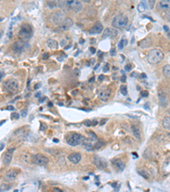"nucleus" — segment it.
I'll return each instance as SVG.
<instances>
[{
	"instance_id": "obj_1",
	"label": "nucleus",
	"mask_w": 170,
	"mask_h": 192,
	"mask_svg": "<svg viewBox=\"0 0 170 192\" xmlns=\"http://www.w3.org/2000/svg\"><path fill=\"white\" fill-rule=\"evenodd\" d=\"M58 5L61 10L67 11L80 12L83 9V5L80 0H58Z\"/></svg>"
},
{
	"instance_id": "obj_2",
	"label": "nucleus",
	"mask_w": 170,
	"mask_h": 192,
	"mask_svg": "<svg viewBox=\"0 0 170 192\" xmlns=\"http://www.w3.org/2000/svg\"><path fill=\"white\" fill-rule=\"evenodd\" d=\"M163 57L164 54L160 49H152L148 52L147 60L150 64H157L163 59Z\"/></svg>"
},
{
	"instance_id": "obj_3",
	"label": "nucleus",
	"mask_w": 170,
	"mask_h": 192,
	"mask_svg": "<svg viewBox=\"0 0 170 192\" xmlns=\"http://www.w3.org/2000/svg\"><path fill=\"white\" fill-rule=\"evenodd\" d=\"M128 21H129V19L125 15L119 14L114 17L111 25L117 29H123L124 27H126V26L128 25Z\"/></svg>"
},
{
	"instance_id": "obj_4",
	"label": "nucleus",
	"mask_w": 170,
	"mask_h": 192,
	"mask_svg": "<svg viewBox=\"0 0 170 192\" xmlns=\"http://www.w3.org/2000/svg\"><path fill=\"white\" fill-rule=\"evenodd\" d=\"M85 138H86L85 137L81 135L79 133L72 132V133H71L70 135L67 137L66 141H67V143L69 145H71V146H77V145L82 144L83 143Z\"/></svg>"
},
{
	"instance_id": "obj_5",
	"label": "nucleus",
	"mask_w": 170,
	"mask_h": 192,
	"mask_svg": "<svg viewBox=\"0 0 170 192\" xmlns=\"http://www.w3.org/2000/svg\"><path fill=\"white\" fill-rule=\"evenodd\" d=\"M32 36V27L30 24L26 23L21 26L19 31V37L22 40H28Z\"/></svg>"
},
{
	"instance_id": "obj_6",
	"label": "nucleus",
	"mask_w": 170,
	"mask_h": 192,
	"mask_svg": "<svg viewBox=\"0 0 170 192\" xmlns=\"http://www.w3.org/2000/svg\"><path fill=\"white\" fill-rule=\"evenodd\" d=\"M3 87H4L5 91L10 92V93H14L19 90V84L15 80H9L4 83Z\"/></svg>"
},
{
	"instance_id": "obj_7",
	"label": "nucleus",
	"mask_w": 170,
	"mask_h": 192,
	"mask_svg": "<svg viewBox=\"0 0 170 192\" xmlns=\"http://www.w3.org/2000/svg\"><path fill=\"white\" fill-rule=\"evenodd\" d=\"M32 162L38 166H45L49 163V159L42 154H37L32 156Z\"/></svg>"
},
{
	"instance_id": "obj_8",
	"label": "nucleus",
	"mask_w": 170,
	"mask_h": 192,
	"mask_svg": "<svg viewBox=\"0 0 170 192\" xmlns=\"http://www.w3.org/2000/svg\"><path fill=\"white\" fill-rule=\"evenodd\" d=\"M28 46H27V44L26 43L24 40H20L18 41V42H16L14 44V46H13V51L15 52L16 55H20L21 54L22 52H24L25 51V49L26 48H27Z\"/></svg>"
},
{
	"instance_id": "obj_9",
	"label": "nucleus",
	"mask_w": 170,
	"mask_h": 192,
	"mask_svg": "<svg viewBox=\"0 0 170 192\" xmlns=\"http://www.w3.org/2000/svg\"><path fill=\"white\" fill-rule=\"evenodd\" d=\"M93 162H94V164L96 166V167L100 169V170H104L108 166L107 165V162L105 161L104 158H102V157L95 156Z\"/></svg>"
},
{
	"instance_id": "obj_10",
	"label": "nucleus",
	"mask_w": 170,
	"mask_h": 192,
	"mask_svg": "<svg viewBox=\"0 0 170 192\" xmlns=\"http://www.w3.org/2000/svg\"><path fill=\"white\" fill-rule=\"evenodd\" d=\"M14 151H15V149H10L8 150L6 153L5 154V156H4V164L5 165H10V162L12 161V157H13V154H14Z\"/></svg>"
},
{
	"instance_id": "obj_11",
	"label": "nucleus",
	"mask_w": 170,
	"mask_h": 192,
	"mask_svg": "<svg viewBox=\"0 0 170 192\" xmlns=\"http://www.w3.org/2000/svg\"><path fill=\"white\" fill-rule=\"evenodd\" d=\"M72 25H73L72 20L70 19V18H66V19H65V20L61 22V24L60 25V30H62V31L69 30Z\"/></svg>"
},
{
	"instance_id": "obj_12",
	"label": "nucleus",
	"mask_w": 170,
	"mask_h": 192,
	"mask_svg": "<svg viewBox=\"0 0 170 192\" xmlns=\"http://www.w3.org/2000/svg\"><path fill=\"white\" fill-rule=\"evenodd\" d=\"M103 31V26L100 22H96L90 30V34H99Z\"/></svg>"
},
{
	"instance_id": "obj_13",
	"label": "nucleus",
	"mask_w": 170,
	"mask_h": 192,
	"mask_svg": "<svg viewBox=\"0 0 170 192\" xmlns=\"http://www.w3.org/2000/svg\"><path fill=\"white\" fill-rule=\"evenodd\" d=\"M81 159H82L81 154L80 153H77V152L71 153V154H70V155L68 156V160H69L71 163H73V164H77V163L81 161Z\"/></svg>"
},
{
	"instance_id": "obj_14",
	"label": "nucleus",
	"mask_w": 170,
	"mask_h": 192,
	"mask_svg": "<svg viewBox=\"0 0 170 192\" xmlns=\"http://www.w3.org/2000/svg\"><path fill=\"white\" fill-rule=\"evenodd\" d=\"M117 34V31L115 30L114 28H106L104 31V33L102 35V39H106V38H115Z\"/></svg>"
},
{
	"instance_id": "obj_15",
	"label": "nucleus",
	"mask_w": 170,
	"mask_h": 192,
	"mask_svg": "<svg viewBox=\"0 0 170 192\" xmlns=\"http://www.w3.org/2000/svg\"><path fill=\"white\" fill-rule=\"evenodd\" d=\"M16 176H17V172L15 171V170H10L8 172H6L5 176V180L7 181V182H11V181H14L15 178H16Z\"/></svg>"
},
{
	"instance_id": "obj_16",
	"label": "nucleus",
	"mask_w": 170,
	"mask_h": 192,
	"mask_svg": "<svg viewBox=\"0 0 170 192\" xmlns=\"http://www.w3.org/2000/svg\"><path fill=\"white\" fill-rule=\"evenodd\" d=\"M112 164H113V166L118 170V171H123L124 170V168H125V163L123 162L122 160L120 159H115V160H113L112 161Z\"/></svg>"
},
{
	"instance_id": "obj_17",
	"label": "nucleus",
	"mask_w": 170,
	"mask_h": 192,
	"mask_svg": "<svg viewBox=\"0 0 170 192\" xmlns=\"http://www.w3.org/2000/svg\"><path fill=\"white\" fill-rule=\"evenodd\" d=\"M111 96V90L110 89H105L104 91H100V93L99 94V97L101 101L105 102L109 99V97Z\"/></svg>"
},
{
	"instance_id": "obj_18",
	"label": "nucleus",
	"mask_w": 170,
	"mask_h": 192,
	"mask_svg": "<svg viewBox=\"0 0 170 192\" xmlns=\"http://www.w3.org/2000/svg\"><path fill=\"white\" fill-rule=\"evenodd\" d=\"M157 6L161 10H166L167 12H170V1H159Z\"/></svg>"
},
{
	"instance_id": "obj_19",
	"label": "nucleus",
	"mask_w": 170,
	"mask_h": 192,
	"mask_svg": "<svg viewBox=\"0 0 170 192\" xmlns=\"http://www.w3.org/2000/svg\"><path fill=\"white\" fill-rule=\"evenodd\" d=\"M159 100H160V104L162 106H167V104H168V99H167V96H166L164 92L162 91H159Z\"/></svg>"
},
{
	"instance_id": "obj_20",
	"label": "nucleus",
	"mask_w": 170,
	"mask_h": 192,
	"mask_svg": "<svg viewBox=\"0 0 170 192\" xmlns=\"http://www.w3.org/2000/svg\"><path fill=\"white\" fill-rule=\"evenodd\" d=\"M131 130H132L133 135L135 137V138L138 139V140H140V138H141V134H140V129L138 128V127H136V126H132Z\"/></svg>"
},
{
	"instance_id": "obj_21",
	"label": "nucleus",
	"mask_w": 170,
	"mask_h": 192,
	"mask_svg": "<svg viewBox=\"0 0 170 192\" xmlns=\"http://www.w3.org/2000/svg\"><path fill=\"white\" fill-rule=\"evenodd\" d=\"M91 139H88V138H85V140L83 141V143H82L83 144V146L84 147L85 149L87 150H89V151H91V150H93V149H94V147L92 145V143H91Z\"/></svg>"
},
{
	"instance_id": "obj_22",
	"label": "nucleus",
	"mask_w": 170,
	"mask_h": 192,
	"mask_svg": "<svg viewBox=\"0 0 170 192\" xmlns=\"http://www.w3.org/2000/svg\"><path fill=\"white\" fill-rule=\"evenodd\" d=\"M162 171L165 174H168L170 172V157H168L164 162L163 167H162Z\"/></svg>"
},
{
	"instance_id": "obj_23",
	"label": "nucleus",
	"mask_w": 170,
	"mask_h": 192,
	"mask_svg": "<svg viewBox=\"0 0 170 192\" xmlns=\"http://www.w3.org/2000/svg\"><path fill=\"white\" fill-rule=\"evenodd\" d=\"M47 45H48V46L50 48L53 49V50H55V49L58 48V43L55 39H49V40L47 41Z\"/></svg>"
},
{
	"instance_id": "obj_24",
	"label": "nucleus",
	"mask_w": 170,
	"mask_h": 192,
	"mask_svg": "<svg viewBox=\"0 0 170 192\" xmlns=\"http://www.w3.org/2000/svg\"><path fill=\"white\" fill-rule=\"evenodd\" d=\"M162 127L165 129H170V117H165L162 121Z\"/></svg>"
},
{
	"instance_id": "obj_25",
	"label": "nucleus",
	"mask_w": 170,
	"mask_h": 192,
	"mask_svg": "<svg viewBox=\"0 0 170 192\" xmlns=\"http://www.w3.org/2000/svg\"><path fill=\"white\" fill-rule=\"evenodd\" d=\"M105 141H104V140H102V139H101V140H99V141L97 142V143H95V147H94V149H95V150H100V149H101V148H102V147L104 146V145H105Z\"/></svg>"
},
{
	"instance_id": "obj_26",
	"label": "nucleus",
	"mask_w": 170,
	"mask_h": 192,
	"mask_svg": "<svg viewBox=\"0 0 170 192\" xmlns=\"http://www.w3.org/2000/svg\"><path fill=\"white\" fill-rule=\"evenodd\" d=\"M127 44H128V40L126 39L125 38H123L120 40V42L118 43V48L120 50H123L124 48V46H127Z\"/></svg>"
},
{
	"instance_id": "obj_27",
	"label": "nucleus",
	"mask_w": 170,
	"mask_h": 192,
	"mask_svg": "<svg viewBox=\"0 0 170 192\" xmlns=\"http://www.w3.org/2000/svg\"><path fill=\"white\" fill-rule=\"evenodd\" d=\"M162 74L166 77H170V65H166L162 69Z\"/></svg>"
},
{
	"instance_id": "obj_28",
	"label": "nucleus",
	"mask_w": 170,
	"mask_h": 192,
	"mask_svg": "<svg viewBox=\"0 0 170 192\" xmlns=\"http://www.w3.org/2000/svg\"><path fill=\"white\" fill-rule=\"evenodd\" d=\"M146 10V5H145V3L144 2H141L138 5V11L139 12H144Z\"/></svg>"
},
{
	"instance_id": "obj_29",
	"label": "nucleus",
	"mask_w": 170,
	"mask_h": 192,
	"mask_svg": "<svg viewBox=\"0 0 170 192\" xmlns=\"http://www.w3.org/2000/svg\"><path fill=\"white\" fill-rule=\"evenodd\" d=\"M89 137H90V138L92 140V141H94V140H97V139H98L97 135L95 134V132H93V131H89Z\"/></svg>"
},
{
	"instance_id": "obj_30",
	"label": "nucleus",
	"mask_w": 170,
	"mask_h": 192,
	"mask_svg": "<svg viewBox=\"0 0 170 192\" xmlns=\"http://www.w3.org/2000/svg\"><path fill=\"white\" fill-rule=\"evenodd\" d=\"M120 91L121 93L123 95V96H126L128 94V90H127V86H120Z\"/></svg>"
},
{
	"instance_id": "obj_31",
	"label": "nucleus",
	"mask_w": 170,
	"mask_h": 192,
	"mask_svg": "<svg viewBox=\"0 0 170 192\" xmlns=\"http://www.w3.org/2000/svg\"><path fill=\"white\" fill-rule=\"evenodd\" d=\"M139 173L145 178H149V174L147 173V172L145 170H140V171H139Z\"/></svg>"
},
{
	"instance_id": "obj_32",
	"label": "nucleus",
	"mask_w": 170,
	"mask_h": 192,
	"mask_svg": "<svg viewBox=\"0 0 170 192\" xmlns=\"http://www.w3.org/2000/svg\"><path fill=\"white\" fill-rule=\"evenodd\" d=\"M156 0H148V5H149V8L150 9H153L154 5H155Z\"/></svg>"
},
{
	"instance_id": "obj_33",
	"label": "nucleus",
	"mask_w": 170,
	"mask_h": 192,
	"mask_svg": "<svg viewBox=\"0 0 170 192\" xmlns=\"http://www.w3.org/2000/svg\"><path fill=\"white\" fill-rule=\"evenodd\" d=\"M19 114H17V113H13L12 115H11V118L13 119V120H18L19 119Z\"/></svg>"
},
{
	"instance_id": "obj_34",
	"label": "nucleus",
	"mask_w": 170,
	"mask_h": 192,
	"mask_svg": "<svg viewBox=\"0 0 170 192\" xmlns=\"http://www.w3.org/2000/svg\"><path fill=\"white\" fill-rule=\"evenodd\" d=\"M140 95L143 96V97H147L148 95H149V92L147 91H142L140 92Z\"/></svg>"
},
{
	"instance_id": "obj_35",
	"label": "nucleus",
	"mask_w": 170,
	"mask_h": 192,
	"mask_svg": "<svg viewBox=\"0 0 170 192\" xmlns=\"http://www.w3.org/2000/svg\"><path fill=\"white\" fill-rule=\"evenodd\" d=\"M110 54L111 55V56H116V54H117V51H116L115 48H111V49Z\"/></svg>"
},
{
	"instance_id": "obj_36",
	"label": "nucleus",
	"mask_w": 170,
	"mask_h": 192,
	"mask_svg": "<svg viewBox=\"0 0 170 192\" xmlns=\"http://www.w3.org/2000/svg\"><path fill=\"white\" fill-rule=\"evenodd\" d=\"M109 68H110V66H109V64L108 63H106L105 65V67H104V68H103V72H108L109 71Z\"/></svg>"
},
{
	"instance_id": "obj_37",
	"label": "nucleus",
	"mask_w": 170,
	"mask_h": 192,
	"mask_svg": "<svg viewBox=\"0 0 170 192\" xmlns=\"http://www.w3.org/2000/svg\"><path fill=\"white\" fill-rule=\"evenodd\" d=\"M84 125L85 126H87V127H90V126L92 125V121H90V120H86L84 121Z\"/></svg>"
},
{
	"instance_id": "obj_38",
	"label": "nucleus",
	"mask_w": 170,
	"mask_h": 192,
	"mask_svg": "<svg viewBox=\"0 0 170 192\" xmlns=\"http://www.w3.org/2000/svg\"><path fill=\"white\" fill-rule=\"evenodd\" d=\"M131 68H132V65H131V64H127V65L125 66L126 71H130L131 70Z\"/></svg>"
},
{
	"instance_id": "obj_39",
	"label": "nucleus",
	"mask_w": 170,
	"mask_h": 192,
	"mask_svg": "<svg viewBox=\"0 0 170 192\" xmlns=\"http://www.w3.org/2000/svg\"><path fill=\"white\" fill-rule=\"evenodd\" d=\"M120 80L121 82H123V83H125L126 80H127V78H126V75H123L122 77H121V79H120Z\"/></svg>"
},
{
	"instance_id": "obj_40",
	"label": "nucleus",
	"mask_w": 170,
	"mask_h": 192,
	"mask_svg": "<svg viewBox=\"0 0 170 192\" xmlns=\"http://www.w3.org/2000/svg\"><path fill=\"white\" fill-rule=\"evenodd\" d=\"M26 115H27V110H26V109H25V110H22V111H21V116L26 117Z\"/></svg>"
},
{
	"instance_id": "obj_41",
	"label": "nucleus",
	"mask_w": 170,
	"mask_h": 192,
	"mask_svg": "<svg viewBox=\"0 0 170 192\" xmlns=\"http://www.w3.org/2000/svg\"><path fill=\"white\" fill-rule=\"evenodd\" d=\"M49 57V53H44V55H43V58L44 59H47Z\"/></svg>"
},
{
	"instance_id": "obj_42",
	"label": "nucleus",
	"mask_w": 170,
	"mask_h": 192,
	"mask_svg": "<svg viewBox=\"0 0 170 192\" xmlns=\"http://www.w3.org/2000/svg\"><path fill=\"white\" fill-rule=\"evenodd\" d=\"M104 78H105V76L102 75V74H101V75L99 76V80H100V81H102V80H104Z\"/></svg>"
},
{
	"instance_id": "obj_43",
	"label": "nucleus",
	"mask_w": 170,
	"mask_h": 192,
	"mask_svg": "<svg viewBox=\"0 0 170 192\" xmlns=\"http://www.w3.org/2000/svg\"><path fill=\"white\" fill-rule=\"evenodd\" d=\"M7 109L8 110H14L15 109V108L13 106H9V107H7Z\"/></svg>"
},
{
	"instance_id": "obj_44",
	"label": "nucleus",
	"mask_w": 170,
	"mask_h": 192,
	"mask_svg": "<svg viewBox=\"0 0 170 192\" xmlns=\"http://www.w3.org/2000/svg\"><path fill=\"white\" fill-rule=\"evenodd\" d=\"M90 51H91V52H92L93 54H95V49L94 48V47H91V48H90Z\"/></svg>"
},
{
	"instance_id": "obj_45",
	"label": "nucleus",
	"mask_w": 170,
	"mask_h": 192,
	"mask_svg": "<svg viewBox=\"0 0 170 192\" xmlns=\"http://www.w3.org/2000/svg\"><path fill=\"white\" fill-rule=\"evenodd\" d=\"M163 28H164V30L166 31V32H169V29H168V27H167V26H163Z\"/></svg>"
},
{
	"instance_id": "obj_46",
	"label": "nucleus",
	"mask_w": 170,
	"mask_h": 192,
	"mask_svg": "<svg viewBox=\"0 0 170 192\" xmlns=\"http://www.w3.org/2000/svg\"><path fill=\"white\" fill-rule=\"evenodd\" d=\"M4 148H5V144H4V143H1V148H0V150H4Z\"/></svg>"
},
{
	"instance_id": "obj_47",
	"label": "nucleus",
	"mask_w": 170,
	"mask_h": 192,
	"mask_svg": "<svg viewBox=\"0 0 170 192\" xmlns=\"http://www.w3.org/2000/svg\"><path fill=\"white\" fill-rule=\"evenodd\" d=\"M167 18H168V20L170 21V12H167Z\"/></svg>"
},
{
	"instance_id": "obj_48",
	"label": "nucleus",
	"mask_w": 170,
	"mask_h": 192,
	"mask_svg": "<svg viewBox=\"0 0 170 192\" xmlns=\"http://www.w3.org/2000/svg\"><path fill=\"white\" fill-rule=\"evenodd\" d=\"M105 121H106V120H105V119H103V120L101 121V122H100V125H103V124H105Z\"/></svg>"
},
{
	"instance_id": "obj_49",
	"label": "nucleus",
	"mask_w": 170,
	"mask_h": 192,
	"mask_svg": "<svg viewBox=\"0 0 170 192\" xmlns=\"http://www.w3.org/2000/svg\"><path fill=\"white\" fill-rule=\"evenodd\" d=\"M140 77H141V78H146V75H145V74H140Z\"/></svg>"
},
{
	"instance_id": "obj_50",
	"label": "nucleus",
	"mask_w": 170,
	"mask_h": 192,
	"mask_svg": "<svg viewBox=\"0 0 170 192\" xmlns=\"http://www.w3.org/2000/svg\"><path fill=\"white\" fill-rule=\"evenodd\" d=\"M81 1H83L84 3H90V2H91V0H81Z\"/></svg>"
},
{
	"instance_id": "obj_51",
	"label": "nucleus",
	"mask_w": 170,
	"mask_h": 192,
	"mask_svg": "<svg viewBox=\"0 0 170 192\" xmlns=\"http://www.w3.org/2000/svg\"><path fill=\"white\" fill-rule=\"evenodd\" d=\"M41 86V84H38V85H36L35 86V89H38V88H39Z\"/></svg>"
},
{
	"instance_id": "obj_52",
	"label": "nucleus",
	"mask_w": 170,
	"mask_h": 192,
	"mask_svg": "<svg viewBox=\"0 0 170 192\" xmlns=\"http://www.w3.org/2000/svg\"><path fill=\"white\" fill-rule=\"evenodd\" d=\"M45 100V97H43V98H41L40 100H39V102H42L43 101H44Z\"/></svg>"
},
{
	"instance_id": "obj_53",
	"label": "nucleus",
	"mask_w": 170,
	"mask_h": 192,
	"mask_svg": "<svg viewBox=\"0 0 170 192\" xmlns=\"http://www.w3.org/2000/svg\"><path fill=\"white\" fill-rule=\"evenodd\" d=\"M4 74H5L3 73V71H1V80L3 79V76H4Z\"/></svg>"
},
{
	"instance_id": "obj_54",
	"label": "nucleus",
	"mask_w": 170,
	"mask_h": 192,
	"mask_svg": "<svg viewBox=\"0 0 170 192\" xmlns=\"http://www.w3.org/2000/svg\"><path fill=\"white\" fill-rule=\"evenodd\" d=\"M40 94H41L40 92H38V93H37V94H36V97H39V96H39Z\"/></svg>"
},
{
	"instance_id": "obj_55",
	"label": "nucleus",
	"mask_w": 170,
	"mask_h": 192,
	"mask_svg": "<svg viewBox=\"0 0 170 192\" xmlns=\"http://www.w3.org/2000/svg\"><path fill=\"white\" fill-rule=\"evenodd\" d=\"M93 123H94L93 125H94V126H95V125L97 124V121H93Z\"/></svg>"
},
{
	"instance_id": "obj_56",
	"label": "nucleus",
	"mask_w": 170,
	"mask_h": 192,
	"mask_svg": "<svg viewBox=\"0 0 170 192\" xmlns=\"http://www.w3.org/2000/svg\"><path fill=\"white\" fill-rule=\"evenodd\" d=\"M54 142L57 143V142H59V140H58V139H56V138H55V139H54Z\"/></svg>"
},
{
	"instance_id": "obj_57",
	"label": "nucleus",
	"mask_w": 170,
	"mask_h": 192,
	"mask_svg": "<svg viewBox=\"0 0 170 192\" xmlns=\"http://www.w3.org/2000/svg\"><path fill=\"white\" fill-rule=\"evenodd\" d=\"M159 1H170V0H159Z\"/></svg>"
},
{
	"instance_id": "obj_58",
	"label": "nucleus",
	"mask_w": 170,
	"mask_h": 192,
	"mask_svg": "<svg viewBox=\"0 0 170 192\" xmlns=\"http://www.w3.org/2000/svg\"><path fill=\"white\" fill-rule=\"evenodd\" d=\"M168 114H169V115H170V109H168Z\"/></svg>"
},
{
	"instance_id": "obj_59",
	"label": "nucleus",
	"mask_w": 170,
	"mask_h": 192,
	"mask_svg": "<svg viewBox=\"0 0 170 192\" xmlns=\"http://www.w3.org/2000/svg\"><path fill=\"white\" fill-rule=\"evenodd\" d=\"M168 136H169V137H170V133H168Z\"/></svg>"
}]
</instances>
